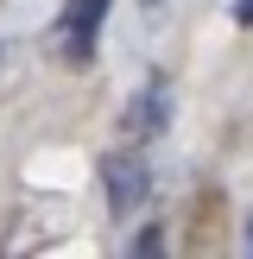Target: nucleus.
<instances>
[{
  "label": "nucleus",
  "instance_id": "f257e3e1",
  "mask_svg": "<svg viewBox=\"0 0 253 259\" xmlns=\"http://www.w3.org/2000/svg\"><path fill=\"white\" fill-rule=\"evenodd\" d=\"M108 13H114V0H63L57 32H51V38H57V51H63V63H70V70H82V63L95 57Z\"/></svg>",
  "mask_w": 253,
  "mask_h": 259
},
{
  "label": "nucleus",
  "instance_id": "f03ea898",
  "mask_svg": "<svg viewBox=\"0 0 253 259\" xmlns=\"http://www.w3.org/2000/svg\"><path fill=\"white\" fill-rule=\"evenodd\" d=\"M101 190H108V209L114 215H139L152 196V164L139 158V146H120L101 158Z\"/></svg>",
  "mask_w": 253,
  "mask_h": 259
},
{
  "label": "nucleus",
  "instance_id": "7ed1b4c3",
  "mask_svg": "<svg viewBox=\"0 0 253 259\" xmlns=\"http://www.w3.org/2000/svg\"><path fill=\"white\" fill-rule=\"evenodd\" d=\"M164 126H171V82H164V76H146V82L133 89V101H126V114H120V133L133 139V146H152Z\"/></svg>",
  "mask_w": 253,
  "mask_h": 259
},
{
  "label": "nucleus",
  "instance_id": "20e7f679",
  "mask_svg": "<svg viewBox=\"0 0 253 259\" xmlns=\"http://www.w3.org/2000/svg\"><path fill=\"white\" fill-rule=\"evenodd\" d=\"M133 253H164V228H146V234L133 240Z\"/></svg>",
  "mask_w": 253,
  "mask_h": 259
},
{
  "label": "nucleus",
  "instance_id": "39448f33",
  "mask_svg": "<svg viewBox=\"0 0 253 259\" xmlns=\"http://www.w3.org/2000/svg\"><path fill=\"white\" fill-rule=\"evenodd\" d=\"M234 19H240V25H253V0H234Z\"/></svg>",
  "mask_w": 253,
  "mask_h": 259
},
{
  "label": "nucleus",
  "instance_id": "423d86ee",
  "mask_svg": "<svg viewBox=\"0 0 253 259\" xmlns=\"http://www.w3.org/2000/svg\"><path fill=\"white\" fill-rule=\"evenodd\" d=\"M139 7H152V13H158V7H164V0H139Z\"/></svg>",
  "mask_w": 253,
  "mask_h": 259
},
{
  "label": "nucleus",
  "instance_id": "0eeeda50",
  "mask_svg": "<svg viewBox=\"0 0 253 259\" xmlns=\"http://www.w3.org/2000/svg\"><path fill=\"white\" fill-rule=\"evenodd\" d=\"M247 247H253V228H247Z\"/></svg>",
  "mask_w": 253,
  "mask_h": 259
}]
</instances>
